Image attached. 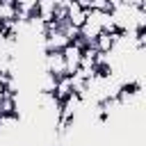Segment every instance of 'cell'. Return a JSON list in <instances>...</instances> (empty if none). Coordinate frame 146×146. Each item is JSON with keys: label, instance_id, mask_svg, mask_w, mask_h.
<instances>
[{"label": "cell", "instance_id": "cell-4", "mask_svg": "<svg viewBox=\"0 0 146 146\" xmlns=\"http://www.w3.org/2000/svg\"><path fill=\"white\" fill-rule=\"evenodd\" d=\"M57 5H59V0H36V11L34 14L43 23H48V21H52V14H55Z\"/></svg>", "mask_w": 146, "mask_h": 146}, {"label": "cell", "instance_id": "cell-9", "mask_svg": "<svg viewBox=\"0 0 146 146\" xmlns=\"http://www.w3.org/2000/svg\"><path fill=\"white\" fill-rule=\"evenodd\" d=\"M91 9H98V11H112V5H110V0H91Z\"/></svg>", "mask_w": 146, "mask_h": 146}, {"label": "cell", "instance_id": "cell-10", "mask_svg": "<svg viewBox=\"0 0 146 146\" xmlns=\"http://www.w3.org/2000/svg\"><path fill=\"white\" fill-rule=\"evenodd\" d=\"M0 32H2V21H0Z\"/></svg>", "mask_w": 146, "mask_h": 146}, {"label": "cell", "instance_id": "cell-2", "mask_svg": "<svg viewBox=\"0 0 146 146\" xmlns=\"http://www.w3.org/2000/svg\"><path fill=\"white\" fill-rule=\"evenodd\" d=\"M64 55V64H66V75H73L80 68V57H82V48H78L75 43H66L62 48Z\"/></svg>", "mask_w": 146, "mask_h": 146}, {"label": "cell", "instance_id": "cell-6", "mask_svg": "<svg viewBox=\"0 0 146 146\" xmlns=\"http://www.w3.org/2000/svg\"><path fill=\"white\" fill-rule=\"evenodd\" d=\"M73 94V89H71V75H62V78H57V84H55V89H52V96L62 103L66 96H71Z\"/></svg>", "mask_w": 146, "mask_h": 146}, {"label": "cell", "instance_id": "cell-3", "mask_svg": "<svg viewBox=\"0 0 146 146\" xmlns=\"http://www.w3.org/2000/svg\"><path fill=\"white\" fill-rule=\"evenodd\" d=\"M66 21L71 23V25H75V27H80L84 21H87V9H82L75 0H71V2H66Z\"/></svg>", "mask_w": 146, "mask_h": 146}, {"label": "cell", "instance_id": "cell-7", "mask_svg": "<svg viewBox=\"0 0 146 146\" xmlns=\"http://www.w3.org/2000/svg\"><path fill=\"white\" fill-rule=\"evenodd\" d=\"M0 114H16V96L9 94L0 96Z\"/></svg>", "mask_w": 146, "mask_h": 146}, {"label": "cell", "instance_id": "cell-1", "mask_svg": "<svg viewBox=\"0 0 146 146\" xmlns=\"http://www.w3.org/2000/svg\"><path fill=\"white\" fill-rule=\"evenodd\" d=\"M43 71L50 73V75H55V78L66 75V64H64V55H62V50L43 52Z\"/></svg>", "mask_w": 146, "mask_h": 146}, {"label": "cell", "instance_id": "cell-5", "mask_svg": "<svg viewBox=\"0 0 146 146\" xmlns=\"http://www.w3.org/2000/svg\"><path fill=\"white\" fill-rule=\"evenodd\" d=\"M91 46H94L98 52H110V50L114 48V36H112L110 32H103V30H100V32L96 34V39L91 41Z\"/></svg>", "mask_w": 146, "mask_h": 146}, {"label": "cell", "instance_id": "cell-8", "mask_svg": "<svg viewBox=\"0 0 146 146\" xmlns=\"http://www.w3.org/2000/svg\"><path fill=\"white\" fill-rule=\"evenodd\" d=\"M11 18H16V7L0 2V21H11Z\"/></svg>", "mask_w": 146, "mask_h": 146}]
</instances>
